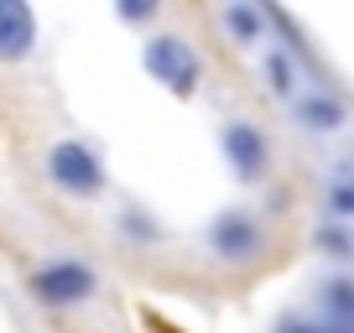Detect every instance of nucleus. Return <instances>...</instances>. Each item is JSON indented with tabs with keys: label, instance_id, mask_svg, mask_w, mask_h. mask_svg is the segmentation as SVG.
Returning a JSON list of instances; mask_svg holds the SVG:
<instances>
[{
	"label": "nucleus",
	"instance_id": "obj_1",
	"mask_svg": "<svg viewBox=\"0 0 354 333\" xmlns=\"http://www.w3.org/2000/svg\"><path fill=\"white\" fill-rule=\"evenodd\" d=\"M141 63H146V73L156 78V84H167L172 94H183L188 99L193 89H198V53H193L183 37H172V32H156V37H146V53H141Z\"/></svg>",
	"mask_w": 354,
	"mask_h": 333
},
{
	"label": "nucleus",
	"instance_id": "obj_2",
	"mask_svg": "<svg viewBox=\"0 0 354 333\" xmlns=\"http://www.w3.org/2000/svg\"><path fill=\"white\" fill-rule=\"evenodd\" d=\"M32 297L47 302V307H78V302H88L94 292H100V276H94V266H84V260H47V266L32 271Z\"/></svg>",
	"mask_w": 354,
	"mask_h": 333
},
{
	"label": "nucleus",
	"instance_id": "obj_3",
	"mask_svg": "<svg viewBox=\"0 0 354 333\" xmlns=\"http://www.w3.org/2000/svg\"><path fill=\"white\" fill-rule=\"evenodd\" d=\"M47 178L68 193V198H94L104 188V162L94 146L84 141H57L53 156H47Z\"/></svg>",
	"mask_w": 354,
	"mask_h": 333
},
{
	"label": "nucleus",
	"instance_id": "obj_4",
	"mask_svg": "<svg viewBox=\"0 0 354 333\" xmlns=\"http://www.w3.org/2000/svg\"><path fill=\"white\" fill-rule=\"evenodd\" d=\"M219 141H224V156H230L234 178H240V182H261L266 162H271V146H266V135L255 131L250 120H230Z\"/></svg>",
	"mask_w": 354,
	"mask_h": 333
},
{
	"label": "nucleus",
	"instance_id": "obj_5",
	"mask_svg": "<svg viewBox=\"0 0 354 333\" xmlns=\"http://www.w3.org/2000/svg\"><path fill=\"white\" fill-rule=\"evenodd\" d=\"M209 245L219 250L224 260H250L255 250H261V224H255L245 209H230V213H219V219H214Z\"/></svg>",
	"mask_w": 354,
	"mask_h": 333
},
{
	"label": "nucleus",
	"instance_id": "obj_6",
	"mask_svg": "<svg viewBox=\"0 0 354 333\" xmlns=\"http://www.w3.org/2000/svg\"><path fill=\"white\" fill-rule=\"evenodd\" d=\"M37 47V16L21 0H0V63H21Z\"/></svg>",
	"mask_w": 354,
	"mask_h": 333
},
{
	"label": "nucleus",
	"instance_id": "obj_7",
	"mask_svg": "<svg viewBox=\"0 0 354 333\" xmlns=\"http://www.w3.org/2000/svg\"><path fill=\"white\" fill-rule=\"evenodd\" d=\"M349 120V115H344V104L333 99V94H308V99H297V125L302 131H339V125Z\"/></svg>",
	"mask_w": 354,
	"mask_h": 333
},
{
	"label": "nucleus",
	"instance_id": "obj_8",
	"mask_svg": "<svg viewBox=\"0 0 354 333\" xmlns=\"http://www.w3.org/2000/svg\"><path fill=\"white\" fill-rule=\"evenodd\" d=\"M224 26H230V37L240 47H255V42H261V32H266V16L255 11V6H245V0H234L230 11H224Z\"/></svg>",
	"mask_w": 354,
	"mask_h": 333
},
{
	"label": "nucleus",
	"instance_id": "obj_9",
	"mask_svg": "<svg viewBox=\"0 0 354 333\" xmlns=\"http://www.w3.org/2000/svg\"><path fill=\"white\" fill-rule=\"evenodd\" d=\"M266 89L277 94V99L292 94V57L281 53V47H277V53H266Z\"/></svg>",
	"mask_w": 354,
	"mask_h": 333
},
{
	"label": "nucleus",
	"instance_id": "obj_10",
	"mask_svg": "<svg viewBox=\"0 0 354 333\" xmlns=\"http://www.w3.org/2000/svg\"><path fill=\"white\" fill-rule=\"evenodd\" d=\"M328 307L339 318H354V281H328Z\"/></svg>",
	"mask_w": 354,
	"mask_h": 333
},
{
	"label": "nucleus",
	"instance_id": "obj_11",
	"mask_svg": "<svg viewBox=\"0 0 354 333\" xmlns=\"http://www.w3.org/2000/svg\"><path fill=\"white\" fill-rule=\"evenodd\" d=\"M318 245L328 250V256H354V240L344 229H333V224H323V229H318Z\"/></svg>",
	"mask_w": 354,
	"mask_h": 333
},
{
	"label": "nucleus",
	"instance_id": "obj_12",
	"mask_svg": "<svg viewBox=\"0 0 354 333\" xmlns=\"http://www.w3.org/2000/svg\"><path fill=\"white\" fill-rule=\"evenodd\" d=\"M120 224H125V234H136V240H156V224H151V219H141L136 209H125V213H120Z\"/></svg>",
	"mask_w": 354,
	"mask_h": 333
},
{
	"label": "nucleus",
	"instance_id": "obj_13",
	"mask_svg": "<svg viewBox=\"0 0 354 333\" xmlns=\"http://www.w3.org/2000/svg\"><path fill=\"white\" fill-rule=\"evenodd\" d=\"M156 16V0H131V6H120V21H151Z\"/></svg>",
	"mask_w": 354,
	"mask_h": 333
},
{
	"label": "nucleus",
	"instance_id": "obj_14",
	"mask_svg": "<svg viewBox=\"0 0 354 333\" xmlns=\"http://www.w3.org/2000/svg\"><path fill=\"white\" fill-rule=\"evenodd\" d=\"M277 333H328V328H313V323H297V318H287Z\"/></svg>",
	"mask_w": 354,
	"mask_h": 333
},
{
	"label": "nucleus",
	"instance_id": "obj_15",
	"mask_svg": "<svg viewBox=\"0 0 354 333\" xmlns=\"http://www.w3.org/2000/svg\"><path fill=\"white\" fill-rule=\"evenodd\" d=\"M328 333H349V328H328Z\"/></svg>",
	"mask_w": 354,
	"mask_h": 333
}]
</instances>
